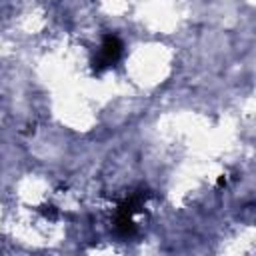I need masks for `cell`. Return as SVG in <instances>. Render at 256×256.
Listing matches in <instances>:
<instances>
[{"label": "cell", "instance_id": "7a4b0ae2", "mask_svg": "<svg viewBox=\"0 0 256 256\" xmlns=\"http://www.w3.org/2000/svg\"><path fill=\"white\" fill-rule=\"evenodd\" d=\"M146 198H148V192H144V190L130 194L128 198H124V200L118 204V214H124V216H134V214H136V212L142 208V204L146 202Z\"/></svg>", "mask_w": 256, "mask_h": 256}, {"label": "cell", "instance_id": "6da1fadb", "mask_svg": "<svg viewBox=\"0 0 256 256\" xmlns=\"http://www.w3.org/2000/svg\"><path fill=\"white\" fill-rule=\"evenodd\" d=\"M122 50H124V44L120 42V38L114 36V34H106V36L102 38L100 52H98V56H96L94 62H92V68H94L96 72H102V70L114 66V64L120 60Z\"/></svg>", "mask_w": 256, "mask_h": 256}, {"label": "cell", "instance_id": "3957f363", "mask_svg": "<svg viewBox=\"0 0 256 256\" xmlns=\"http://www.w3.org/2000/svg\"><path fill=\"white\" fill-rule=\"evenodd\" d=\"M116 230H118V234H122V236H132V234L136 232V226H134L132 216L116 214Z\"/></svg>", "mask_w": 256, "mask_h": 256}]
</instances>
